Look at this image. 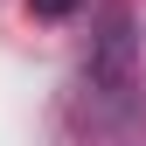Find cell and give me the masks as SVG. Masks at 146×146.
<instances>
[{
	"label": "cell",
	"mask_w": 146,
	"mask_h": 146,
	"mask_svg": "<svg viewBox=\"0 0 146 146\" xmlns=\"http://www.w3.org/2000/svg\"><path fill=\"white\" fill-rule=\"evenodd\" d=\"M84 0H28V14H42V21H70Z\"/></svg>",
	"instance_id": "obj_2"
},
{
	"label": "cell",
	"mask_w": 146,
	"mask_h": 146,
	"mask_svg": "<svg viewBox=\"0 0 146 146\" xmlns=\"http://www.w3.org/2000/svg\"><path fill=\"white\" fill-rule=\"evenodd\" d=\"M132 104H139V21L132 7H111L77 63V111L90 132H111L132 118Z\"/></svg>",
	"instance_id": "obj_1"
}]
</instances>
